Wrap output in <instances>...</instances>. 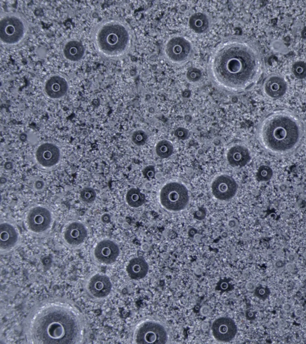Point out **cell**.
Segmentation results:
<instances>
[{
  "label": "cell",
  "instance_id": "ffe728a7",
  "mask_svg": "<svg viewBox=\"0 0 306 344\" xmlns=\"http://www.w3.org/2000/svg\"><path fill=\"white\" fill-rule=\"evenodd\" d=\"M63 54L66 60L71 63H78L84 57L85 48L79 40H69L64 45Z\"/></svg>",
  "mask_w": 306,
  "mask_h": 344
},
{
  "label": "cell",
  "instance_id": "4dcf8cb0",
  "mask_svg": "<svg viewBox=\"0 0 306 344\" xmlns=\"http://www.w3.org/2000/svg\"><path fill=\"white\" fill-rule=\"evenodd\" d=\"M258 297L262 298H267L268 296V289L264 287H260L257 290Z\"/></svg>",
  "mask_w": 306,
  "mask_h": 344
},
{
  "label": "cell",
  "instance_id": "7a4b0ae2",
  "mask_svg": "<svg viewBox=\"0 0 306 344\" xmlns=\"http://www.w3.org/2000/svg\"><path fill=\"white\" fill-rule=\"evenodd\" d=\"M264 61L256 44L245 38H225L209 57V79L221 89L238 93L250 89L262 76Z\"/></svg>",
  "mask_w": 306,
  "mask_h": 344
},
{
  "label": "cell",
  "instance_id": "277c9868",
  "mask_svg": "<svg viewBox=\"0 0 306 344\" xmlns=\"http://www.w3.org/2000/svg\"><path fill=\"white\" fill-rule=\"evenodd\" d=\"M92 40L96 52L111 60L125 58L134 44L130 26L119 19H106L98 23L93 29Z\"/></svg>",
  "mask_w": 306,
  "mask_h": 344
},
{
  "label": "cell",
  "instance_id": "9c48e42d",
  "mask_svg": "<svg viewBox=\"0 0 306 344\" xmlns=\"http://www.w3.org/2000/svg\"><path fill=\"white\" fill-rule=\"evenodd\" d=\"M53 222L52 212L44 206L30 209L26 217L28 230L36 235H42L49 230Z\"/></svg>",
  "mask_w": 306,
  "mask_h": 344
},
{
  "label": "cell",
  "instance_id": "836d02e7",
  "mask_svg": "<svg viewBox=\"0 0 306 344\" xmlns=\"http://www.w3.org/2000/svg\"><path fill=\"white\" fill-rule=\"evenodd\" d=\"M283 310L286 313H289L292 310V305L291 303L287 302L284 303L283 306Z\"/></svg>",
  "mask_w": 306,
  "mask_h": 344
},
{
  "label": "cell",
  "instance_id": "44dd1931",
  "mask_svg": "<svg viewBox=\"0 0 306 344\" xmlns=\"http://www.w3.org/2000/svg\"><path fill=\"white\" fill-rule=\"evenodd\" d=\"M130 278L133 280H140L146 278L149 272V265L142 257L131 259L126 268Z\"/></svg>",
  "mask_w": 306,
  "mask_h": 344
},
{
  "label": "cell",
  "instance_id": "cb8c5ba5",
  "mask_svg": "<svg viewBox=\"0 0 306 344\" xmlns=\"http://www.w3.org/2000/svg\"><path fill=\"white\" fill-rule=\"evenodd\" d=\"M155 154L162 159L170 158L174 152V147L168 140H161L155 148Z\"/></svg>",
  "mask_w": 306,
  "mask_h": 344
},
{
  "label": "cell",
  "instance_id": "60d3db41",
  "mask_svg": "<svg viewBox=\"0 0 306 344\" xmlns=\"http://www.w3.org/2000/svg\"><path fill=\"white\" fill-rule=\"evenodd\" d=\"M304 256H305V257L306 258V252L305 253V254H304Z\"/></svg>",
  "mask_w": 306,
  "mask_h": 344
},
{
  "label": "cell",
  "instance_id": "4fadbf2b",
  "mask_svg": "<svg viewBox=\"0 0 306 344\" xmlns=\"http://www.w3.org/2000/svg\"><path fill=\"white\" fill-rule=\"evenodd\" d=\"M212 332L217 341L227 343L235 338L238 327L234 321L229 317H219L212 325Z\"/></svg>",
  "mask_w": 306,
  "mask_h": 344
},
{
  "label": "cell",
  "instance_id": "8992f818",
  "mask_svg": "<svg viewBox=\"0 0 306 344\" xmlns=\"http://www.w3.org/2000/svg\"><path fill=\"white\" fill-rule=\"evenodd\" d=\"M163 58L168 63L182 66L191 60L194 55V47L190 40L180 35L168 38L163 45Z\"/></svg>",
  "mask_w": 306,
  "mask_h": 344
},
{
  "label": "cell",
  "instance_id": "d6a6232c",
  "mask_svg": "<svg viewBox=\"0 0 306 344\" xmlns=\"http://www.w3.org/2000/svg\"><path fill=\"white\" fill-rule=\"evenodd\" d=\"M284 267H285L286 271H288V272L290 273L294 272L295 269V265L294 264L293 262H290L287 263V264L284 266Z\"/></svg>",
  "mask_w": 306,
  "mask_h": 344
},
{
  "label": "cell",
  "instance_id": "e575fe53",
  "mask_svg": "<svg viewBox=\"0 0 306 344\" xmlns=\"http://www.w3.org/2000/svg\"><path fill=\"white\" fill-rule=\"evenodd\" d=\"M274 266H275V267L277 269H282L285 266L284 265V262L283 261V260H276L275 262H274Z\"/></svg>",
  "mask_w": 306,
  "mask_h": 344
},
{
  "label": "cell",
  "instance_id": "d4e9b609",
  "mask_svg": "<svg viewBox=\"0 0 306 344\" xmlns=\"http://www.w3.org/2000/svg\"><path fill=\"white\" fill-rule=\"evenodd\" d=\"M186 77L189 83L197 84L202 79V72L197 67H190L187 69Z\"/></svg>",
  "mask_w": 306,
  "mask_h": 344
},
{
  "label": "cell",
  "instance_id": "7402d4cb",
  "mask_svg": "<svg viewBox=\"0 0 306 344\" xmlns=\"http://www.w3.org/2000/svg\"><path fill=\"white\" fill-rule=\"evenodd\" d=\"M189 25L190 29L195 33L205 34L210 28L211 20L209 16L205 13H196L190 16Z\"/></svg>",
  "mask_w": 306,
  "mask_h": 344
},
{
  "label": "cell",
  "instance_id": "52a82bcc",
  "mask_svg": "<svg viewBox=\"0 0 306 344\" xmlns=\"http://www.w3.org/2000/svg\"><path fill=\"white\" fill-rule=\"evenodd\" d=\"M159 200L163 208L168 211L178 212L187 208L190 201L189 190L182 183L172 181L161 188Z\"/></svg>",
  "mask_w": 306,
  "mask_h": 344
},
{
  "label": "cell",
  "instance_id": "603a6c76",
  "mask_svg": "<svg viewBox=\"0 0 306 344\" xmlns=\"http://www.w3.org/2000/svg\"><path fill=\"white\" fill-rule=\"evenodd\" d=\"M126 200L129 206L138 208L146 203V195L137 188H131L126 195Z\"/></svg>",
  "mask_w": 306,
  "mask_h": 344
},
{
  "label": "cell",
  "instance_id": "ab89813d",
  "mask_svg": "<svg viewBox=\"0 0 306 344\" xmlns=\"http://www.w3.org/2000/svg\"><path fill=\"white\" fill-rule=\"evenodd\" d=\"M276 254L277 256L282 257L284 255V252L281 249H278L277 251H276Z\"/></svg>",
  "mask_w": 306,
  "mask_h": 344
},
{
  "label": "cell",
  "instance_id": "2e32d148",
  "mask_svg": "<svg viewBox=\"0 0 306 344\" xmlns=\"http://www.w3.org/2000/svg\"><path fill=\"white\" fill-rule=\"evenodd\" d=\"M87 236L88 231L85 225L74 221L66 226L63 232V240L67 246L77 247L84 243Z\"/></svg>",
  "mask_w": 306,
  "mask_h": 344
},
{
  "label": "cell",
  "instance_id": "f35d334b",
  "mask_svg": "<svg viewBox=\"0 0 306 344\" xmlns=\"http://www.w3.org/2000/svg\"><path fill=\"white\" fill-rule=\"evenodd\" d=\"M287 259H288L289 262H293L295 259H296V257H295V255L293 254H289L287 255Z\"/></svg>",
  "mask_w": 306,
  "mask_h": 344
},
{
  "label": "cell",
  "instance_id": "8fae6325",
  "mask_svg": "<svg viewBox=\"0 0 306 344\" xmlns=\"http://www.w3.org/2000/svg\"><path fill=\"white\" fill-rule=\"evenodd\" d=\"M118 244L109 239L99 241L93 251V257L96 262L101 265H111L116 262L120 255Z\"/></svg>",
  "mask_w": 306,
  "mask_h": 344
},
{
  "label": "cell",
  "instance_id": "8d00e7d4",
  "mask_svg": "<svg viewBox=\"0 0 306 344\" xmlns=\"http://www.w3.org/2000/svg\"><path fill=\"white\" fill-rule=\"evenodd\" d=\"M44 187V182H43L42 181H37L36 183H35V188H36L37 190H40L43 189Z\"/></svg>",
  "mask_w": 306,
  "mask_h": 344
},
{
  "label": "cell",
  "instance_id": "7c38bea8",
  "mask_svg": "<svg viewBox=\"0 0 306 344\" xmlns=\"http://www.w3.org/2000/svg\"><path fill=\"white\" fill-rule=\"evenodd\" d=\"M112 289L111 280L104 274H95L88 280L87 284V294L96 300L108 297L111 293Z\"/></svg>",
  "mask_w": 306,
  "mask_h": 344
},
{
  "label": "cell",
  "instance_id": "74e56055",
  "mask_svg": "<svg viewBox=\"0 0 306 344\" xmlns=\"http://www.w3.org/2000/svg\"><path fill=\"white\" fill-rule=\"evenodd\" d=\"M295 316L297 317H302L304 316L305 313L304 311L302 310V309L298 308L294 311Z\"/></svg>",
  "mask_w": 306,
  "mask_h": 344
},
{
  "label": "cell",
  "instance_id": "d590c367",
  "mask_svg": "<svg viewBox=\"0 0 306 344\" xmlns=\"http://www.w3.org/2000/svg\"><path fill=\"white\" fill-rule=\"evenodd\" d=\"M211 313V309L209 306H204L201 310V313L203 316H208Z\"/></svg>",
  "mask_w": 306,
  "mask_h": 344
},
{
  "label": "cell",
  "instance_id": "5bb4252c",
  "mask_svg": "<svg viewBox=\"0 0 306 344\" xmlns=\"http://www.w3.org/2000/svg\"><path fill=\"white\" fill-rule=\"evenodd\" d=\"M262 90L268 98L277 99L283 98L288 90V83L280 74H272L265 78L262 85Z\"/></svg>",
  "mask_w": 306,
  "mask_h": 344
},
{
  "label": "cell",
  "instance_id": "1f68e13d",
  "mask_svg": "<svg viewBox=\"0 0 306 344\" xmlns=\"http://www.w3.org/2000/svg\"><path fill=\"white\" fill-rule=\"evenodd\" d=\"M246 289L248 290V291H254L256 290V286L253 282L249 281L246 284Z\"/></svg>",
  "mask_w": 306,
  "mask_h": 344
},
{
  "label": "cell",
  "instance_id": "5b68a950",
  "mask_svg": "<svg viewBox=\"0 0 306 344\" xmlns=\"http://www.w3.org/2000/svg\"><path fill=\"white\" fill-rule=\"evenodd\" d=\"M29 24L22 15L17 12L6 13L0 21V40L5 46L21 44L28 34Z\"/></svg>",
  "mask_w": 306,
  "mask_h": 344
},
{
  "label": "cell",
  "instance_id": "f1b7e54d",
  "mask_svg": "<svg viewBox=\"0 0 306 344\" xmlns=\"http://www.w3.org/2000/svg\"><path fill=\"white\" fill-rule=\"evenodd\" d=\"M273 171L272 169L267 166L260 167L258 171V177L261 181H267L272 178Z\"/></svg>",
  "mask_w": 306,
  "mask_h": 344
},
{
  "label": "cell",
  "instance_id": "9a60e30c",
  "mask_svg": "<svg viewBox=\"0 0 306 344\" xmlns=\"http://www.w3.org/2000/svg\"><path fill=\"white\" fill-rule=\"evenodd\" d=\"M44 92L48 98L60 99L68 93L69 85L65 77L60 74H53L45 80L44 86Z\"/></svg>",
  "mask_w": 306,
  "mask_h": 344
},
{
  "label": "cell",
  "instance_id": "484cf974",
  "mask_svg": "<svg viewBox=\"0 0 306 344\" xmlns=\"http://www.w3.org/2000/svg\"><path fill=\"white\" fill-rule=\"evenodd\" d=\"M96 193L92 188L86 187L80 193V198L82 202L86 204L92 203L96 198Z\"/></svg>",
  "mask_w": 306,
  "mask_h": 344
},
{
  "label": "cell",
  "instance_id": "30bf717a",
  "mask_svg": "<svg viewBox=\"0 0 306 344\" xmlns=\"http://www.w3.org/2000/svg\"><path fill=\"white\" fill-rule=\"evenodd\" d=\"M214 197L220 201H229L236 195L238 184L233 177L221 174L213 180L211 184Z\"/></svg>",
  "mask_w": 306,
  "mask_h": 344
},
{
  "label": "cell",
  "instance_id": "e0dca14e",
  "mask_svg": "<svg viewBox=\"0 0 306 344\" xmlns=\"http://www.w3.org/2000/svg\"><path fill=\"white\" fill-rule=\"evenodd\" d=\"M36 158L40 166L45 168H52L60 160V150L55 144L45 142L37 148Z\"/></svg>",
  "mask_w": 306,
  "mask_h": 344
},
{
  "label": "cell",
  "instance_id": "3957f363",
  "mask_svg": "<svg viewBox=\"0 0 306 344\" xmlns=\"http://www.w3.org/2000/svg\"><path fill=\"white\" fill-rule=\"evenodd\" d=\"M305 136L304 123L294 113L284 109L275 110L265 115L256 130L260 147L276 157H284L296 151Z\"/></svg>",
  "mask_w": 306,
  "mask_h": 344
},
{
  "label": "cell",
  "instance_id": "ac0fdd59",
  "mask_svg": "<svg viewBox=\"0 0 306 344\" xmlns=\"http://www.w3.org/2000/svg\"><path fill=\"white\" fill-rule=\"evenodd\" d=\"M20 234L17 228L8 222H3L0 227V247L1 252L12 251L18 245Z\"/></svg>",
  "mask_w": 306,
  "mask_h": 344
},
{
  "label": "cell",
  "instance_id": "d6986e66",
  "mask_svg": "<svg viewBox=\"0 0 306 344\" xmlns=\"http://www.w3.org/2000/svg\"><path fill=\"white\" fill-rule=\"evenodd\" d=\"M227 159L233 168H243L251 161V152L245 145H236L228 150Z\"/></svg>",
  "mask_w": 306,
  "mask_h": 344
},
{
  "label": "cell",
  "instance_id": "f546056e",
  "mask_svg": "<svg viewBox=\"0 0 306 344\" xmlns=\"http://www.w3.org/2000/svg\"><path fill=\"white\" fill-rule=\"evenodd\" d=\"M174 135L178 139L184 141L189 138V131L186 128H178L174 131Z\"/></svg>",
  "mask_w": 306,
  "mask_h": 344
},
{
  "label": "cell",
  "instance_id": "6da1fadb",
  "mask_svg": "<svg viewBox=\"0 0 306 344\" xmlns=\"http://www.w3.org/2000/svg\"><path fill=\"white\" fill-rule=\"evenodd\" d=\"M27 343L80 344L89 338L90 328L84 314L74 302L52 298L33 306L24 322Z\"/></svg>",
  "mask_w": 306,
  "mask_h": 344
},
{
  "label": "cell",
  "instance_id": "83f0119b",
  "mask_svg": "<svg viewBox=\"0 0 306 344\" xmlns=\"http://www.w3.org/2000/svg\"><path fill=\"white\" fill-rule=\"evenodd\" d=\"M292 72L295 77L303 79L306 77V63L303 61H298L292 66Z\"/></svg>",
  "mask_w": 306,
  "mask_h": 344
},
{
  "label": "cell",
  "instance_id": "ba28073f",
  "mask_svg": "<svg viewBox=\"0 0 306 344\" xmlns=\"http://www.w3.org/2000/svg\"><path fill=\"white\" fill-rule=\"evenodd\" d=\"M132 340L135 344H165L168 340L167 330L160 322L147 320L136 325L132 333Z\"/></svg>",
  "mask_w": 306,
  "mask_h": 344
},
{
  "label": "cell",
  "instance_id": "4316f807",
  "mask_svg": "<svg viewBox=\"0 0 306 344\" xmlns=\"http://www.w3.org/2000/svg\"><path fill=\"white\" fill-rule=\"evenodd\" d=\"M149 139V136L146 131L142 130H136L131 134V140L136 146L142 147L146 144Z\"/></svg>",
  "mask_w": 306,
  "mask_h": 344
}]
</instances>
